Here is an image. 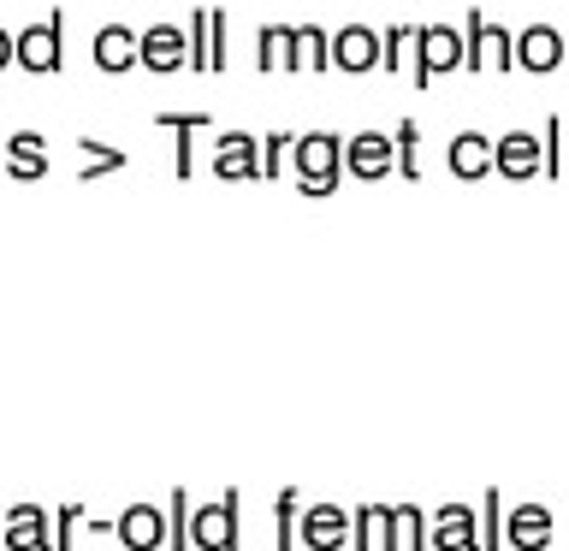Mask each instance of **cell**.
Returning a JSON list of instances; mask_svg holds the SVG:
<instances>
[{"mask_svg": "<svg viewBox=\"0 0 569 551\" xmlns=\"http://www.w3.org/2000/svg\"><path fill=\"white\" fill-rule=\"evenodd\" d=\"M291 172L302 196H332L345 184V137L338 131H302L291 142Z\"/></svg>", "mask_w": 569, "mask_h": 551, "instance_id": "cell-1", "label": "cell"}, {"mask_svg": "<svg viewBox=\"0 0 569 551\" xmlns=\"http://www.w3.org/2000/svg\"><path fill=\"white\" fill-rule=\"evenodd\" d=\"M457 30H462V66L469 71H516V30L487 24L480 7H469Z\"/></svg>", "mask_w": 569, "mask_h": 551, "instance_id": "cell-2", "label": "cell"}, {"mask_svg": "<svg viewBox=\"0 0 569 551\" xmlns=\"http://www.w3.org/2000/svg\"><path fill=\"white\" fill-rule=\"evenodd\" d=\"M462 66V30L451 24H416V48H409V83L427 89L433 78Z\"/></svg>", "mask_w": 569, "mask_h": 551, "instance_id": "cell-3", "label": "cell"}, {"mask_svg": "<svg viewBox=\"0 0 569 551\" xmlns=\"http://www.w3.org/2000/svg\"><path fill=\"white\" fill-rule=\"evenodd\" d=\"M12 66H24L30 78H53V71L66 66V12L53 7L42 24H30V30H18V53H12Z\"/></svg>", "mask_w": 569, "mask_h": 551, "instance_id": "cell-4", "label": "cell"}, {"mask_svg": "<svg viewBox=\"0 0 569 551\" xmlns=\"http://www.w3.org/2000/svg\"><path fill=\"white\" fill-rule=\"evenodd\" d=\"M243 522H238V492H226L220 504H196L190 515V551H238Z\"/></svg>", "mask_w": 569, "mask_h": 551, "instance_id": "cell-5", "label": "cell"}, {"mask_svg": "<svg viewBox=\"0 0 569 551\" xmlns=\"http://www.w3.org/2000/svg\"><path fill=\"white\" fill-rule=\"evenodd\" d=\"M492 172L498 178H546V142H540V131H505V137H492Z\"/></svg>", "mask_w": 569, "mask_h": 551, "instance_id": "cell-6", "label": "cell"}, {"mask_svg": "<svg viewBox=\"0 0 569 551\" xmlns=\"http://www.w3.org/2000/svg\"><path fill=\"white\" fill-rule=\"evenodd\" d=\"M137 66L154 71V78L184 71V66H190V36H184V24H149V30H137Z\"/></svg>", "mask_w": 569, "mask_h": 551, "instance_id": "cell-7", "label": "cell"}, {"mask_svg": "<svg viewBox=\"0 0 569 551\" xmlns=\"http://www.w3.org/2000/svg\"><path fill=\"white\" fill-rule=\"evenodd\" d=\"M386 172H398V149H391V131H356V137L345 142V178L380 184Z\"/></svg>", "mask_w": 569, "mask_h": 551, "instance_id": "cell-8", "label": "cell"}, {"mask_svg": "<svg viewBox=\"0 0 569 551\" xmlns=\"http://www.w3.org/2000/svg\"><path fill=\"white\" fill-rule=\"evenodd\" d=\"M297 540L309 551H345L350 545V504H302Z\"/></svg>", "mask_w": 569, "mask_h": 551, "instance_id": "cell-9", "label": "cell"}, {"mask_svg": "<svg viewBox=\"0 0 569 551\" xmlns=\"http://www.w3.org/2000/svg\"><path fill=\"white\" fill-rule=\"evenodd\" d=\"M427 545L433 551H480L475 504H439L433 515H427Z\"/></svg>", "mask_w": 569, "mask_h": 551, "instance_id": "cell-10", "label": "cell"}, {"mask_svg": "<svg viewBox=\"0 0 569 551\" xmlns=\"http://www.w3.org/2000/svg\"><path fill=\"white\" fill-rule=\"evenodd\" d=\"M0 545L7 551H53V528L42 504H7L0 515Z\"/></svg>", "mask_w": 569, "mask_h": 551, "instance_id": "cell-11", "label": "cell"}, {"mask_svg": "<svg viewBox=\"0 0 569 551\" xmlns=\"http://www.w3.org/2000/svg\"><path fill=\"white\" fill-rule=\"evenodd\" d=\"M113 540L124 551H160L167 545V504H124Z\"/></svg>", "mask_w": 569, "mask_h": 551, "instance_id": "cell-12", "label": "cell"}, {"mask_svg": "<svg viewBox=\"0 0 569 551\" xmlns=\"http://www.w3.org/2000/svg\"><path fill=\"white\" fill-rule=\"evenodd\" d=\"M213 178L238 184V178H261V137L249 131H226L213 142Z\"/></svg>", "mask_w": 569, "mask_h": 551, "instance_id": "cell-13", "label": "cell"}, {"mask_svg": "<svg viewBox=\"0 0 569 551\" xmlns=\"http://www.w3.org/2000/svg\"><path fill=\"white\" fill-rule=\"evenodd\" d=\"M284 71H332V30L291 24V36H284Z\"/></svg>", "mask_w": 569, "mask_h": 551, "instance_id": "cell-14", "label": "cell"}, {"mask_svg": "<svg viewBox=\"0 0 569 551\" xmlns=\"http://www.w3.org/2000/svg\"><path fill=\"white\" fill-rule=\"evenodd\" d=\"M505 545L510 551H546L551 545V510L546 504H505Z\"/></svg>", "mask_w": 569, "mask_h": 551, "instance_id": "cell-15", "label": "cell"}, {"mask_svg": "<svg viewBox=\"0 0 569 551\" xmlns=\"http://www.w3.org/2000/svg\"><path fill=\"white\" fill-rule=\"evenodd\" d=\"M516 66H522V71H558L563 66V30L558 24L516 30Z\"/></svg>", "mask_w": 569, "mask_h": 551, "instance_id": "cell-16", "label": "cell"}, {"mask_svg": "<svg viewBox=\"0 0 569 551\" xmlns=\"http://www.w3.org/2000/svg\"><path fill=\"white\" fill-rule=\"evenodd\" d=\"M332 66L338 71H373V66H380V30H373V24L332 30Z\"/></svg>", "mask_w": 569, "mask_h": 551, "instance_id": "cell-17", "label": "cell"}, {"mask_svg": "<svg viewBox=\"0 0 569 551\" xmlns=\"http://www.w3.org/2000/svg\"><path fill=\"white\" fill-rule=\"evenodd\" d=\"M89 60H96V71H107V78L131 71L137 66V30L131 24H101L96 42H89Z\"/></svg>", "mask_w": 569, "mask_h": 551, "instance_id": "cell-18", "label": "cell"}, {"mask_svg": "<svg viewBox=\"0 0 569 551\" xmlns=\"http://www.w3.org/2000/svg\"><path fill=\"white\" fill-rule=\"evenodd\" d=\"M445 160H451V172L462 184H480V178H492V137L487 131H457Z\"/></svg>", "mask_w": 569, "mask_h": 551, "instance_id": "cell-19", "label": "cell"}, {"mask_svg": "<svg viewBox=\"0 0 569 551\" xmlns=\"http://www.w3.org/2000/svg\"><path fill=\"white\" fill-rule=\"evenodd\" d=\"M154 124H167V131H172V167H178V178L190 184V167H196V124H208V113H178V107H167V113H154Z\"/></svg>", "mask_w": 569, "mask_h": 551, "instance_id": "cell-20", "label": "cell"}, {"mask_svg": "<svg viewBox=\"0 0 569 551\" xmlns=\"http://www.w3.org/2000/svg\"><path fill=\"white\" fill-rule=\"evenodd\" d=\"M391 504H350V551H386Z\"/></svg>", "mask_w": 569, "mask_h": 551, "instance_id": "cell-21", "label": "cell"}, {"mask_svg": "<svg viewBox=\"0 0 569 551\" xmlns=\"http://www.w3.org/2000/svg\"><path fill=\"white\" fill-rule=\"evenodd\" d=\"M386 551H427V510L421 504H391Z\"/></svg>", "mask_w": 569, "mask_h": 551, "instance_id": "cell-22", "label": "cell"}, {"mask_svg": "<svg viewBox=\"0 0 569 551\" xmlns=\"http://www.w3.org/2000/svg\"><path fill=\"white\" fill-rule=\"evenodd\" d=\"M297 522H302V492L297 487H279L273 492V551H291L297 545Z\"/></svg>", "mask_w": 569, "mask_h": 551, "instance_id": "cell-23", "label": "cell"}, {"mask_svg": "<svg viewBox=\"0 0 569 551\" xmlns=\"http://www.w3.org/2000/svg\"><path fill=\"white\" fill-rule=\"evenodd\" d=\"M391 149H398V178L416 184V178H421V124L398 119V124H391Z\"/></svg>", "mask_w": 569, "mask_h": 551, "instance_id": "cell-24", "label": "cell"}, {"mask_svg": "<svg viewBox=\"0 0 569 551\" xmlns=\"http://www.w3.org/2000/svg\"><path fill=\"white\" fill-rule=\"evenodd\" d=\"M540 142H546V178H569V113H551Z\"/></svg>", "mask_w": 569, "mask_h": 551, "instance_id": "cell-25", "label": "cell"}, {"mask_svg": "<svg viewBox=\"0 0 569 551\" xmlns=\"http://www.w3.org/2000/svg\"><path fill=\"white\" fill-rule=\"evenodd\" d=\"M475 528H480V551H498V545H505V498H498V492H480Z\"/></svg>", "mask_w": 569, "mask_h": 551, "instance_id": "cell-26", "label": "cell"}, {"mask_svg": "<svg viewBox=\"0 0 569 551\" xmlns=\"http://www.w3.org/2000/svg\"><path fill=\"white\" fill-rule=\"evenodd\" d=\"M190 515H196L190 492L172 487V492H167V545H172V551H190Z\"/></svg>", "mask_w": 569, "mask_h": 551, "instance_id": "cell-27", "label": "cell"}, {"mask_svg": "<svg viewBox=\"0 0 569 551\" xmlns=\"http://www.w3.org/2000/svg\"><path fill=\"white\" fill-rule=\"evenodd\" d=\"M184 36H190V71H213V12L208 7L190 12Z\"/></svg>", "mask_w": 569, "mask_h": 551, "instance_id": "cell-28", "label": "cell"}, {"mask_svg": "<svg viewBox=\"0 0 569 551\" xmlns=\"http://www.w3.org/2000/svg\"><path fill=\"white\" fill-rule=\"evenodd\" d=\"M409 48H416V24L380 30V66H386V71H409Z\"/></svg>", "mask_w": 569, "mask_h": 551, "instance_id": "cell-29", "label": "cell"}, {"mask_svg": "<svg viewBox=\"0 0 569 551\" xmlns=\"http://www.w3.org/2000/svg\"><path fill=\"white\" fill-rule=\"evenodd\" d=\"M284 36H291V24H261L256 30V71H279L284 66Z\"/></svg>", "mask_w": 569, "mask_h": 551, "instance_id": "cell-30", "label": "cell"}, {"mask_svg": "<svg viewBox=\"0 0 569 551\" xmlns=\"http://www.w3.org/2000/svg\"><path fill=\"white\" fill-rule=\"evenodd\" d=\"M78 149H83V178H101V172H119L124 167V149H113V142H96V137H83L78 142Z\"/></svg>", "mask_w": 569, "mask_h": 551, "instance_id": "cell-31", "label": "cell"}, {"mask_svg": "<svg viewBox=\"0 0 569 551\" xmlns=\"http://www.w3.org/2000/svg\"><path fill=\"white\" fill-rule=\"evenodd\" d=\"M291 131H267L261 137V178H284V160H291Z\"/></svg>", "mask_w": 569, "mask_h": 551, "instance_id": "cell-32", "label": "cell"}, {"mask_svg": "<svg viewBox=\"0 0 569 551\" xmlns=\"http://www.w3.org/2000/svg\"><path fill=\"white\" fill-rule=\"evenodd\" d=\"M83 504H60V510H53V551H71V545H78V528H83Z\"/></svg>", "mask_w": 569, "mask_h": 551, "instance_id": "cell-33", "label": "cell"}, {"mask_svg": "<svg viewBox=\"0 0 569 551\" xmlns=\"http://www.w3.org/2000/svg\"><path fill=\"white\" fill-rule=\"evenodd\" d=\"M7 178L12 184H36V178H48V160H7Z\"/></svg>", "mask_w": 569, "mask_h": 551, "instance_id": "cell-34", "label": "cell"}, {"mask_svg": "<svg viewBox=\"0 0 569 551\" xmlns=\"http://www.w3.org/2000/svg\"><path fill=\"white\" fill-rule=\"evenodd\" d=\"M231 60V48H226V12H213V71H220Z\"/></svg>", "mask_w": 569, "mask_h": 551, "instance_id": "cell-35", "label": "cell"}, {"mask_svg": "<svg viewBox=\"0 0 569 551\" xmlns=\"http://www.w3.org/2000/svg\"><path fill=\"white\" fill-rule=\"evenodd\" d=\"M83 528H89V533H113L119 515H83Z\"/></svg>", "mask_w": 569, "mask_h": 551, "instance_id": "cell-36", "label": "cell"}, {"mask_svg": "<svg viewBox=\"0 0 569 551\" xmlns=\"http://www.w3.org/2000/svg\"><path fill=\"white\" fill-rule=\"evenodd\" d=\"M12 53H18V36H12V30H0V71L12 66Z\"/></svg>", "mask_w": 569, "mask_h": 551, "instance_id": "cell-37", "label": "cell"}, {"mask_svg": "<svg viewBox=\"0 0 569 551\" xmlns=\"http://www.w3.org/2000/svg\"><path fill=\"white\" fill-rule=\"evenodd\" d=\"M0 178H7V137H0Z\"/></svg>", "mask_w": 569, "mask_h": 551, "instance_id": "cell-38", "label": "cell"}, {"mask_svg": "<svg viewBox=\"0 0 569 551\" xmlns=\"http://www.w3.org/2000/svg\"><path fill=\"white\" fill-rule=\"evenodd\" d=\"M563 30V66H569V24H558Z\"/></svg>", "mask_w": 569, "mask_h": 551, "instance_id": "cell-39", "label": "cell"}]
</instances>
